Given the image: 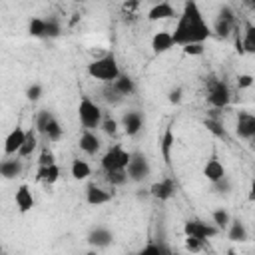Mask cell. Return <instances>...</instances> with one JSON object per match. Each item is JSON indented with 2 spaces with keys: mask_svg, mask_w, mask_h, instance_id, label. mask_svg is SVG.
<instances>
[{
  "mask_svg": "<svg viewBox=\"0 0 255 255\" xmlns=\"http://www.w3.org/2000/svg\"><path fill=\"white\" fill-rule=\"evenodd\" d=\"M207 104L213 110H223L231 104V90L223 80H209V84H207Z\"/></svg>",
  "mask_w": 255,
  "mask_h": 255,
  "instance_id": "obj_5",
  "label": "cell"
},
{
  "mask_svg": "<svg viewBox=\"0 0 255 255\" xmlns=\"http://www.w3.org/2000/svg\"><path fill=\"white\" fill-rule=\"evenodd\" d=\"M143 122H145L143 114L137 112V110H129V112H126L122 116V128H124V131L128 135H137L141 131V128H143Z\"/></svg>",
  "mask_w": 255,
  "mask_h": 255,
  "instance_id": "obj_9",
  "label": "cell"
},
{
  "mask_svg": "<svg viewBox=\"0 0 255 255\" xmlns=\"http://www.w3.org/2000/svg\"><path fill=\"white\" fill-rule=\"evenodd\" d=\"M28 34L32 38H46V18H32L28 22Z\"/></svg>",
  "mask_w": 255,
  "mask_h": 255,
  "instance_id": "obj_29",
  "label": "cell"
},
{
  "mask_svg": "<svg viewBox=\"0 0 255 255\" xmlns=\"http://www.w3.org/2000/svg\"><path fill=\"white\" fill-rule=\"evenodd\" d=\"M70 173H72V177H74L76 181H84V179H88V177L92 175V167H90V163H88V161H84V159L76 157V159H72Z\"/></svg>",
  "mask_w": 255,
  "mask_h": 255,
  "instance_id": "obj_23",
  "label": "cell"
},
{
  "mask_svg": "<svg viewBox=\"0 0 255 255\" xmlns=\"http://www.w3.org/2000/svg\"><path fill=\"white\" fill-rule=\"evenodd\" d=\"M173 143H175L173 129H171V126H167L165 131H163V135H161V139H159V151H161V157H163V161H165L167 165H169V161H171V149H173Z\"/></svg>",
  "mask_w": 255,
  "mask_h": 255,
  "instance_id": "obj_20",
  "label": "cell"
},
{
  "mask_svg": "<svg viewBox=\"0 0 255 255\" xmlns=\"http://www.w3.org/2000/svg\"><path fill=\"white\" fill-rule=\"evenodd\" d=\"M133 8H137V2H126L124 4V10H133Z\"/></svg>",
  "mask_w": 255,
  "mask_h": 255,
  "instance_id": "obj_46",
  "label": "cell"
},
{
  "mask_svg": "<svg viewBox=\"0 0 255 255\" xmlns=\"http://www.w3.org/2000/svg\"><path fill=\"white\" fill-rule=\"evenodd\" d=\"M114 241V233L108 229V227H94L90 233H88V243L96 249H104V247H110Z\"/></svg>",
  "mask_w": 255,
  "mask_h": 255,
  "instance_id": "obj_13",
  "label": "cell"
},
{
  "mask_svg": "<svg viewBox=\"0 0 255 255\" xmlns=\"http://www.w3.org/2000/svg\"><path fill=\"white\" fill-rule=\"evenodd\" d=\"M235 131H237L239 137L251 139L253 133H255V116H253V114H247V112H241V114L237 116Z\"/></svg>",
  "mask_w": 255,
  "mask_h": 255,
  "instance_id": "obj_14",
  "label": "cell"
},
{
  "mask_svg": "<svg viewBox=\"0 0 255 255\" xmlns=\"http://www.w3.org/2000/svg\"><path fill=\"white\" fill-rule=\"evenodd\" d=\"M173 193H175V181L171 177H163V179L151 183V187H149V195L155 197V199H159V201L171 199Z\"/></svg>",
  "mask_w": 255,
  "mask_h": 255,
  "instance_id": "obj_10",
  "label": "cell"
},
{
  "mask_svg": "<svg viewBox=\"0 0 255 255\" xmlns=\"http://www.w3.org/2000/svg\"><path fill=\"white\" fill-rule=\"evenodd\" d=\"M251 141H253V143H255V133H253V137H251Z\"/></svg>",
  "mask_w": 255,
  "mask_h": 255,
  "instance_id": "obj_48",
  "label": "cell"
},
{
  "mask_svg": "<svg viewBox=\"0 0 255 255\" xmlns=\"http://www.w3.org/2000/svg\"><path fill=\"white\" fill-rule=\"evenodd\" d=\"M203 126H205V128H207V131H211L215 137H221V139H225V137H227V131H225L223 124H221L217 118H207V120L203 122Z\"/></svg>",
  "mask_w": 255,
  "mask_h": 255,
  "instance_id": "obj_31",
  "label": "cell"
},
{
  "mask_svg": "<svg viewBox=\"0 0 255 255\" xmlns=\"http://www.w3.org/2000/svg\"><path fill=\"white\" fill-rule=\"evenodd\" d=\"M112 197H114L112 191H108V189H104V187H100V185H96V183H90L88 189H86V203H88V205H96V207H98V205L110 203Z\"/></svg>",
  "mask_w": 255,
  "mask_h": 255,
  "instance_id": "obj_12",
  "label": "cell"
},
{
  "mask_svg": "<svg viewBox=\"0 0 255 255\" xmlns=\"http://www.w3.org/2000/svg\"><path fill=\"white\" fill-rule=\"evenodd\" d=\"M48 141H58L60 137H62V126H60V122L54 118L50 124H48V128L44 129V133H42Z\"/></svg>",
  "mask_w": 255,
  "mask_h": 255,
  "instance_id": "obj_32",
  "label": "cell"
},
{
  "mask_svg": "<svg viewBox=\"0 0 255 255\" xmlns=\"http://www.w3.org/2000/svg\"><path fill=\"white\" fill-rule=\"evenodd\" d=\"M112 88L116 90V94H120L122 98H126V96H131V94L135 92V82H133L129 76L122 74L116 82H112Z\"/></svg>",
  "mask_w": 255,
  "mask_h": 255,
  "instance_id": "obj_24",
  "label": "cell"
},
{
  "mask_svg": "<svg viewBox=\"0 0 255 255\" xmlns=\"http://www.w3.org/2000/svg\"><path fill=\"white\" fill-rule=\"evenodd\" d=\"M36 147H38V131H28V135H26V141H24V145H22V149L18 151V157H30L34 151H36Z\"/></svg>",
  "mask_w": 255,
  "mask_h": 255,
  "instance_id": "obj_27",
  "label": "cell"
},
{
  "mask_svg": "<svg viewBox=\"0 0 255 255\" xmlns=\"http://www.w3.org/2000/svg\"><path fill=\"white\" fill-rule=\"evenodd\" d=\"M183 233H185V237H195V239L207 241V239L215 237L219 233V229L213 223H205V221H199V219H189V221L183 223Z\"/></svg>",
  "mask_w": 255,
  "mask_h": 255,
  "instance_id": "obj_7",
  "label": "cell"
},
{
  "mask_svg": "<svg viewBox=\"0 0 255 255\" xmlns=\"http://www.w3.org/2000/svg\"><path fill=\"white\" fill-rule=\"evenodd\" d=\"M247 197H249V201H255V179H253L251 185H249V193H247Z\"/></svg>",
  "mask_w": 255,
  "mask_h": 255,
  "instance_id": "obj_45",
  "label": "cell"
},
{
  "mask_svg": "<svg viewBox=\"0 0 255 255\" xmlns=\"http://www.w3.org/2000/svg\"><path fill=\"white\" fill-rule=\"evenodd\" d=\"M78 120L80 124L84 126V129H96V128H102V122H104V114H102V108L90 100L88 96H84L78 104Z\"/></svg>",
  "mask_w": 255,
  "mask_h": 255,
  "instance_id": "obj_3",
  "label": "cell"
},
{
  "mask_svg": "<svg viewBox=\"0 0 255 255\" xmlns=\"http://www.w3.org/2000/svg\"><path fill=\"white\" fill-rule=\"evenodd\" d=\"M56 116L52 114V112H48V110H40L38 112V116H36V131L42 135L44 133V129L48 128V124L54 120Z\"/></svg>",
  "mask_w": 255,
  "mask_h": 255,
  "instance_id": "obj_33",
  "label": "cell"
},
{
  "mask_svg": "<svg viewBox=\"0 0 255 255\" xmlns=\"http://www.w3.org/2000/svg\"><path fill=\"white\" fill-rule=\"evenodd\" d=\"M181 96H183V92H181V88H175V90H171V92H169V96H167V100H169L171 104H179V102H181Z\"/></svg>",
  "mask_w": 255,
  "mask_h": 255,
  "instance_id": "obj_43",
  "label": "cell"
},
{
  "mask_svg": "<svg viewBox=\"0 0 255 255\" xmlns=\"http://www.w3.org/2000/svg\"><path fill=\"white\" fill-rule=\"evenodd\" d=\"M14 201H16V207H18L20 213H28V211L34 207V195H32V191H30V187H28L26 183H22V185L16 189Z\"/></svg>",
  "mask_w": 255,
  "mask_h": 255,
  "instance_id": "obj_18",
  "label": "cell"
},
{
  "mask_svg": "<svg viewBox=\"0 0 255 255\" xmlns=\"http://www.w3.org/2000/svg\"><path fill=\"white\" fill-rule=\"evenodd\" d=\"M253 82H255V78H253L251 74H239V76H237V88H239V90H247V88H251Z\"/></svg>",
  "mask_w": 255,
  "mask_h": 255,
  "instance_id": "obj_39",
  "label": "cell"
},
{
  "mask_svg": "<svg viewBox=\"0 0 255 255\" xmlns=\"http://www.w3.org/2000/svg\"><path fill=\"white\" fill-rule=\"evenodd\" d=\"M36 179L46 183V185H52L60 179V165L58 163H52V165H46V167H38L36 171Z\"/></svg>",
  "mask_w": 255,
  "mask_h": 255,
  "instance_id": "obj_21",
  "label": "cell"
},
{
  "mask_svg": "<svg viewBox=\"0 0 255 255\" xmlns=\"http://www.w3.org/2000/svg\"><path fill=\"white\" fill-rule=\"evenodd\" d=\"M175 46H189V44H203L213 32L211 26L205 22L203 12L197 2L187 0L183 2V8L177 16V24L171 30Z\"/></svg>",
  "mask_w": 255,
  "mask_h": 255,
  "instance_id": "obj_1",
  "label": "cell"
},
{
  "mask_svg": "<svg viewBox=\"0 0 255 255\" xmlns=\"http://www.w3.org/2000/svg\"><path fill=\"white\" fill-rule=\"evenodd\" d=\"M177 12L175 8L169 4V2H157L149 8L147 12V20L149 22H157V20H169V18H175Z\"/></svg>",
  "mask_w": 255,
  "mask_h": 255,
  "instance_id": "obj_16",
  "label": "cell"
},
{
  "mask_svg": "<svg viewBox=\"0 0 255 255\" xmlns=\"http://www.w3.org/2000/svg\"><path fill=\"white\" fill-rule=\"evenodd\" d=\"M104 94H106V96H104V98H106V100H108V102H110V104H120V102H122V100H124V98H122V96H120V94H116V90H114V88H112V84H108V88H106V90H104Z\"/></svg>",
  "mask_w": 255,
  "mask_h": 255,
  "instance_id": "obj_41",
  "label": "cell"
},
{
  "mask_svg": "<svg viewBox=\"0 0 255 255\" xmlns=\"http://www.w3.org/2000/svg\"><path fill=\"white\" fill-rule=\"evenodd\" d=\"M102 147V141L100 137L96 135V131L92 129H84L82 135H80V149L86 153V155H96Z\"/></svg>",
  "mask_w": 255,
  "mask_h": 255,
  "instance_id": "obj_17",
  "label": "cell"
},
{
  "mask_svg": "<svg viewBox=\"0 0 255 255\" xmlns=\"http://www.w3.org/2000/svg\"><path fill=\"white\" fill-rule=\"evenodd\" d=\"M233 26H235V22H229V20H223V18H215V24H213L211 32H215L219 38H227L231 34Z\"/></svg>",
  "mask_w": 255,
  "mask_h": 255,
  "instance_id": "obj_30",
  "label": "cell"
},
{
  "mask_svg": "<svg viewBox=\"0 0 255 255\" xmlns=\"http://www.w3.org/2000/svg\"><path fill=\"white\" fill-rule=\"evenodd\" d=\"M173 46H175V42H173V34L169 30H159L151 36V52L155 56L169 52Z\"/></svg>",
  "mask_w": 255,
  "mask_h": 255,
  "instance_id": "obj_11",
  "label": "cell"
},
{
  "mask_svg": "<svg viewBox=\"0 0 255 255\" xmlns=\"http://www.w3.org/2000/svg\"><path fill=\"white\" fill-rule=\"evenodd\" d=\"M102 129H104V133H108V135H116V131H118V122H116L114 118H104Z\"/></svg>",
  "mask_w": 255,
  "mask_h": 255,
  "instance_id": "obj_38",
  "label": "cell"
},
{
  "mask_svg": "<svg viewBox=\"0 0 255 255\" xmlns=\"http://www.w3.org/2000/svg\"><path fill=\"white\" fill-rule=\"evenodd\" d=\"M42 96H44V88H42L40 84H32V86H28V90H26V98H28L30 102H38Z\"/></svg>",
  "mask_w": 255,
  "mask_h": 255,
  "instance_id": "obj_36",
  "label": "cell"
},
{
  "mask_svg": "<svg viewBox=\"0 0 255 255\" xmlns=\"http://www.w3.org/2000/svg\"><path fill=\"white\" fill-rule=\"evenodd\" d=\"M106 181L112 187H118V185H124L126 181H129V177H128V171L122 169V171H110V173H106Z\"/></svg>",
  "mask_w": 255,
  "mask_h": 255,
  "instance_id": "obj_34",
  "label": "cell"
},
{
  "mask_svg": "<svg viewBox=\"0 0 255 255\" xmlns=\"http://www.w3.org/2000/svg\"><path fill=\"white\" fill-rule=\"evenodd\" d=\"M203 175H205V179L207 181H211V183H217V181H221L227 173H225V167H223V163L217 159V155H211L209 159H207V163H205V167H203Z\"/></svg>",
  "mask_w": 255,
  "mask_h": 255,
  "instance_id": "obj_15",
  "label": "cell"
},
{
  "mask_svg": "<svg viewBox=\"0 0 255 255\" xmlns=\"http://www.w3.org/2000/svg\"><path fill=\"white\" fill-rule=\"evenodd\" d=\"M126 171H128L129 181L139 183V181H145V179L149 177L151 167H149L147 157H145L143 153L135 151V153H131V159H129V165H128V169H126Z\"/></svg>",
  "mask_w": 255,
  "mask_h": 255,
  "instance_id": "obj_6",
  "label": "cell"
},
{
  "mask_svg": "<svg viewBox=\"0 0 255 255\" xmlns=\"http://www.w3.org/2000/svg\"><path fill=\"white\" fill-rule=\"evenodd\" d=\"M241 44H243V54H255V24L253 22H245Z\"/></svg>",
  "mask_w": 255,
  "mask_h": 255,
  "instance_id": "obj_25",
  "label": "cell"
},
{
  "mask_svg": "<svg viewBox=\"0 0 255 255\" xmlns=\"http://www.w3.org/2000/svg\"><path fill=\"white\" fill-rule=\"evenodd\" d=\"M201 247H203V241H201V239H195V237H185V249H187V251L197 253V251H201Z\"/></svg>",
  "mask_w": 255,
  "mask_h": 255,
  "instance_id": "obj_40",
  "label": "cell"
},
{
  "mask_svg": "<svg viewBox=\"0 0 255 255\" xmlns=\"http://www.w3.org/2000/svg\"><path fill=\"white\" fill-rule=\"evenodd\" d=\"M227 255H237V251L235 249H227Z\"/></svg>",
  "mask_w": 255,
  "mask_h": 255,
  "instance_id": "obj_47",
  "label": "cell"
},
{
  "mask_svg": "<svg viewBox=\"0 0 255 255\" xmlns=\"http://www.w3.org/2000/svg\"><path fill=\"white\" fill-rule=\"evenodd\" d=\"M22 157H18V155H14V157H6V159H2V163H0V175L4 177V179H14V177H18L20 173H22Z\"/></svg>",
  "mask_w": 255,
  "mask_h": 255,
  "instance_id": "obj_19",
  "label": "cell"
},
{
  "mask_svg": "<svg viewBox=\"0 0 255 255\" xmlns=\"http://www.w3.org/2000/svg\"><path fill=\"white\" fill-rule=\"evenodd\" d=\"M213 185H215V187H217L219 191H223V193H227V191L231 189V181H229V177H227V175H225V177H223L221 181H217V183H213Z\"/></svg>",
  "mask_w": 255,
  "mask_h": 255,
  "instance_id": "obj_44",
  "label": "cell"
},
{
  "mask_svg": "<svg viewBox=\"0 0 255 255\" xmlns=\"http://www.w3.org/2000/svg\"><path fill=\"white\" fill-rule=\"evenodd\" d=\"M26 135H28V131L22 129V126H16V128L6 135V139H4V153H6V157L18 155V151L22 149V145H24V141H26Z\"/></svg>",
  "mask_w": 255,
  "mask_h": 255,
  "instance_id": "obj_8",
  "label": "cell"
},
{
  "mask_svg": "<svg viewBox=\"0 0 255 255\" xmlns=\"http://www.w3.org/2000/svg\"><path fill=\"white\" fill-rule=\"evenodd\" d=\"M227 237H229L231 241H235V243H245V241L249 239V233H247L243 221L231 219V223H229V227H227Z\"/></svg>",
  "mask_w": 255,
  "mask_h": 255,
  "instance_id": "obj_22",
  "label": "cell"
},
{
  "mask_svg": "<svg viewBox=\"0 0 255 255\" xmlns=\"http://www.w3.org/2000/svg\"><path fill=\"white\" fill-rule=\"evenodd\" d=\"M137 255H173V251L163 241H149L145 247L139 249Z\"/></svg>",
  "mask_w": 255,
  "mask_h": 255,
  "instance_id": "obj_26",
  "label": "cell"
},
{
  "mask_svg": "<svg viewBox=\"0 0 255 255\" xmlns=\"http://www.w3.org/2000/svg\"><path fill=\"white\" fill-rule=\"evenodd\" d=\"M173 255H179V253H173Z\"/></svg>",
  "mask_w": 255,
  "mask_h": 255,
  "instance_id": "obj_49",
  "label": "cell"
},
{
  "mask_svg": "<svg viewBox=\"0 0 255 255\" xmlns=\"http://www.w3.org/2000/svg\"><path fill=\"white\" fill-rule=\"evenodd\" d=\"M62 34V24L58 18H46V38H58Z\"/></svg>",
  "mask_w": 255,
  "mask_h": 255,
  "instance_id": "obj_35",
  "label": "cell"
},
{
  "mask_svg": "<svg viewBox=\"0 0 255 255\" xmlns=\"http://www.w3.org/2000/svg\"><path fill=\"white\" fill-rule=\"evenodd\" d=\"M185 56H201L203 54V44H189L181 48Z\"/></svg>",
  "mask_w": 255,
  "mask_h": 255,
  "instance_id": "obj_42",
  "label": "cell"
},
{
  "mask_svg": "<svg viewBox=\"0 0 255 255\" xmlns=\"http://www.w3.org/2000/svg\"><path fill=\"white\" fill-rule=\"evenodd\" d=\"M52 163H56V159H54V153L50 151V149H42L40 151V159H38V167H46V165H52Z\"/></svg>",
  "mask_w": 255,
  "mask_h": 255,
  "instance_id": "obj_37",
  "label": "cell"
},
{
  "mask_svg": "<svg viewBox=\"0 0 255 255\" xmlns=\"http://www.w3.org/2000/svg\"><path fill=\"white\" fill-rule=\"evenodd\" d=\"M211 223L221 231V229H227L229 227V223H231V215H229V211L227 209H215L213 213H211Z\"/></svg>",
  "mask_w": 255,
  "mask_h": 255,
  "instance_id": "obj_28",
  "label": "cell"
},
{
  "mask_svg": "<svg viewBox=\"0 0 255 255\" xmlns=\"http://www.w3.org/2000/svg\"><path fill=\"white\" fill-rule=\"evenodd\" d=\"M88 76L94 78V80H100L104 84H112L116 82L120 76H122V70H120V64L116 60L114 54H104L102 58H96L88 64L86 68Z\"/></svg>",
  "mask_w": 255,
  "mask_h": 255,
  "instance_id": "obj_2",
  "label": "cell"
},
{
  "mask_svg": "<svg viewBox=\"0 0 255 255\" xmlns=\"http://www.w3.org/2000/svg\"><path fill=\"white\" fill-rule=\"evenodd\" d=\"M129 159H131V153L126 151L120 143H116V145H112V147L102 155V161H100V163H102V169H104L106 173H110V171L128 169Z\"/></svg>",
  "mask_w": 255,
  "mask_h": 255,
  "instance_id": "obj_4",
  "label": "cell"
}]
</instances>
